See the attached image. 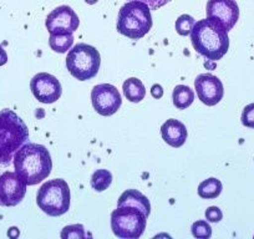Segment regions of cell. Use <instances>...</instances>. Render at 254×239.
I'll return each mask as SVG.
<instances>
[{
    "label": "cell",
    "instance_id": "8992f818",
    "mask_svg": "<svg viewBox=\"0 0 254 239\" xmlns=\"http://www.w3.org/2000/svg\"><path fill=\"white\" fill-rule=\"evenodd\" d=\"M147 214L133 206H117L111 213V229L117 238L138 239L145 233Z\"/></svg>",
    "mask_w": 254,
    "mask_h": 239
},
{
    "label": "cell",
    "instance_id": "5bb4252c",
    "mask_svg": "<svg viewBox=\"0 0 254 239\" xmlns=\"http://www.w3.org/2000/svg\"><path fill=\"white\" fill-rule=\"evenodd\" d=\"M161 136H162L163 141L171 147L180 148L186 143L188 133L187 128L181 121L176 119H170L161 126Z\"/></svg>",
    "mask_w": 254,
    "mask_h": 239
},
{
    "label": "cell",
    "instance_id": "44dd1931",
    "mask_svg": "<svg viewBox=\"0 0 254 239\" xmlns=\"http://www.w3.org/2000/svg\"><path fill=\"white\" fill-rule=\"evenodd\" d=\"M194 24H196V20L192 16L188 15V14H183L176 21V31L181 36H187L190 34Z\"/></svg>",
    "mask_w": 254,
    "mask_h": 239
},
{
    "label": "cell",
    "instance_id": "277c9868",
    "mask_svg": "<svg viewBox=\"0 0 254 239\" xmlns=\"http://www.w3.org/2000/svg\"><path fill=\"white\" fill-rule=\"evenodd\" d=\"M153 25L151 8L140 0H130L119 11L117 31L132 40L142 39Z\"/></svg>",
    "mask_w": 254,
    "mask_h": 239
},
{
    "label": "cell",
    "instance_id": "3957f363",
    "mask_svg": "<svg viewBox=\"0 0 254 239\" xmlns=\"http://www.w3.org/2000/svg\"><path fill=\"white\" fill-rule=\"evenodd\" d=\"M29 140V130L21 117L11 110L0 111V166H6L16 151Z\"/></svg>",
    "mask_w": 254,
    "mask_h": 239
},
{
    "label": "cell",
    "instance_id": "ac0fdd59",
    "mask_svg": "<svg viewBox=\"0 0 254 239\" xmlns=\"http://www.w3.org/2000/svg\"><path fill=\"white\" fill-rule=\"evenodd\" d=\"M222 182L217 178H208L201 182L198 186V196L204 199H214L222 193Z\"/></svg>",
    "mask_w": 254,
    "mask_h": 239
},
{
    "label": "cell",
    "instance_id": "cb8c5ba5",
    "mask_svg": "<svg viewBox=\"0 0 254 239\" xmlns=\"http://www.w3.org/2000/svg\"><path fill=\"white\" fill-rule=\"evenodd\" d=\"M241 120L243 126L248 128H254V102L244 107Z\"/></svg>",
    "mask_w": 254,
    "mask_h": 239
},
{
    "label": "cell",
    "instance_id": "6da1fadb",
    "mask_svg": "<svg viewBox=\"0 0 254 239\" xmlns=\"http://www.w3.org/2000/svg\"><path fill=\"white\" fill-rule=\"evenodd\" d=\"M14 168L28 186H35L50 176L53 160L48 148L43 145L25 142L13 157Z\"/></svg>",
    "mask_w": 254,
    "mask_h": 239
},
{
    "label": "cell",
    "instance_id": "603a6c76",
    "mask_svg": "<svg viewBox=\"0 0 254 239\" xmlns=\"http://www.w3.org/2000/svg\"><path fill=\"white\" fill-rule=\"evenodd\" d=\"M61 238H85L84 226H81V224H72V226L65 227L63 232H61Z\"/></svg>",
    "mask_w": 254,
    "mask_h": 239
},
{
    "label": "cell",
    "instance_id": "30bf717a",
    "mask_svg": "<svg viewBox=\"0 0 254 239\" xmlns=\"http://www.w3.org/2000/svg\"><path fill=\"white\" fill-rule=\"evenodd\" d=\"M30 90L34 97L41 104H54L63 95L60 81L48 72L36 74L30 81Z\"/></svg>",
    "mask_w": 254,
    "mask_h": 239
},
{
    "label": "cell",
    "instance_id": "ffe728a7",
    "mask_svg": "<svg viewBox=\"0 0 254 239\" xmlns=\"http://www.w3.org/2000/svg\"><path fill=\"white\" fill-rule=\"evenodd\" d=\"M90 183H91V187L95 191H105V189L109 188L112 183L111 172L107 170H104V168L95 171L91 176V181H90Z\"/></svg>",
    "mask_w": 254,
    "mask_h": 239
},
{
    "label": "cell",
    "instance_id": "7c38bea8",
    "mask_svg": "<svg viewBox=\"0 0 254 239\" xmlns=\"http://www.w3.org/2000/svg\"><path fill=\"white\" fill-rule=\"evenodd\" d=\"M207 18L219 21L232 30L239 19V6L236 0H208L206 6Z\"/></svg>",
    "mask_w": 254,
    "mask_h": 239
},
{
    "label": "cell",
    "instance_id": "e0dca14e",
    "mask_svg": "<svg viewBox=\"0 0 254 239\" xmlns=\"http://www.w3.org/2000/svg\"><path fill=\"white\" fill-rule=\"evenodd\" d=\"M172 100L175 107H177L178 110H186L193 104L194 92L193 90L186 86V85H177L173 90Z\"/></svg>",
    "mask_w": 254,
    "mask_h": 239
},
{
    "label": "cell",
    "instance_id": "ba28073f",
    "mask_svg": "<svg viewBox=\"0 0 254 239\" xmlns=\"http://www.w3.org/2000/svg\"><path fill=\"white\" fill-rule=\"evenodd\" d=\"M91 102L97 114L101 116H112L121 107L122 97L114 85L100 84L92 89Z\"/></svg>",
    "mask_w": 254,
    "mask_h": 239
},
{
    "label": "cell",
    "instance_id": "9a60e30c",
    "mask_svg": "<svg viewBox=\"0 0 254 239\" xmlns=\"http://www.w3.org/2000/svg\"><path fill=\"white\" fill-rule=\"evenodd\" d=\"M133 206L137 207V208L142 209L147 216H150L151 213V203L148 201L147 197L145 194L141 193L137 189H127L124 193L120 196L119 202H117V206Z\"/></svg>",
    "mask_w": 254,
    "mask_h": 239
},
{
    "label": "cell",
    "instance_id": "4316f807",
    "mask_svg": "<svg viewBox=\"0 0 254 239\" xmlns=\"http://www.w3.org/2000/svg\"><path fill=\"white\" fill-rule=\"evenodd\" d=\"M151 94L155 99H161L163 96V90L161 85H153L152 89H151Z\"/></svg>",
    "mask_w": 254,
    "mask_h": 239
},
{
    "label": "cell",
    "instance_id": "d6986e66",
    "mask_svg": "<svg viewBox=\"0 0 254 239\" xmlns=\"http://www.w3.org/2000/svg\"><path fill=\"white\" fill-rule=\"evenodd\" d=\"M74 35L72 34H51L49 38V45L55 53L64 54L72 48Z\"/></svg>",
    "mask_w": 254,
    "mask_h": 239
},
{
    "label": "cell",
    "instance_id": "5b68a950",
    "mask_svg": "<svg viewBox=\"0 0 254 239\" xmlns=\"http://www.w3.org/2000/svg\"><path fill=\"white\" fill-rule=\"evenodd\" d=\"M69 184L63 178H56L45 182L39 188L36 203L39 208L50 217H60L70 209Z\"/></svg>",
    "mask_w": 254,
    "mask_h": 239
},
{
    "label": "cell",
    "instance_id": "83f0119b",
    "mask_svg": "<svg viewBox=\"0 0 254 239\" xmlns=\"http://www.w3.org/2000/svg\"><path fill=\"white\" fill-rule=\"evenodd\" d=\"M8 62V54L4 50V48L0 45V66H3Z\"/></svg>",
    "mask_w": 254,
    "mask_h": 239
},
{
    "label": "cell",
    "instance_id": "9c48e42d",
    "mask_svg": "<svg viewBox=\"0 0 254 239\" xmlns=\"http://www.w3.org/2000/svg\"><path fill=\"white\" fill-rule=\"evenodd\" d=\"M28 184L16 172L5 171L0 175V206L15 207L26 194Z\"/></svg>",
    "mask_w": 254,
    "mask_h": 239
},
{
    "label": "cell",
    "instance_id": "d4e9b609",
    "mask_svg": "<svg viewBox=\"0 0 254 239\" xmlns=\"http://www.w3.org/2000/svg\"><path fill=\"white\" fill-rule=\"evenodd\" d=\"M222 218H223V213H222V211L218 208V207L213 206L207 208L206 211L207 221L211 222V223H217V222L222 221Z\"/></svg>",
    "mask_w": 254,
    "mask_h": 239
},
{
    "label": "cell",
    "instance_id": "4fadbf2b",
    "mask_svg": "<svg viewBox=\"0 0 254 239\" xmlns=\"http://www.w3.org/2000/svg\"><path fill=\"white\" fill-rule=\"evenodd\" d=\"M197 96L207 106H214L224 96V87L221 80L212 74H201L194 80Z\"/></svg>",
    "mask_w": 254,
    "mask_h": 239
},
{
    "label": "cell",
    "instance_id": "7a4b0ae2",
    "mask_svg": "<svg viewBox=\"0 0 254 239\" xmlns=\"http://www.w3.org/2000/svg\"><path fill=\"white\" fill-rule=\"evenodd\" d=\"M190 35L194 50L211 61L221 60L229 49L228 30L211 18L197 21Z\"/></svg>",
    "mask_w": 254,
    "mask_h": 239
},
{
    "label": "cell",
    "instance_id": "f1b7e54d",
    "mask_svg": "<svg viewBox=\"0 0 254 239\" xmlns=\"http://www.w3.org/2000/svg\"><path fill=\"white\" fill-rule=\"evenodd\" d=\"M87 4H95L97 1V0H85Z\"/></svg>",
    "mask_w": 254,
    "mask_h": 239
},
{
    "label": "cell",
    "instance_id": "52a82bcc",
    "mask_svg": "<svg viewBox=\"0 0 254 239\" xmlns=\"http://www.w3.org/2000/svg\"><path fill=\"white\" fill-rule=\"evenodd\" d=\"M101 66V56L96 48L87 44H77L67 53L66 67L70 74L79 81L95 77Z\"/></svg>",
    "mask_w": 254,
    "mask_h": 239
},
{
    "label": "cell",
    "instance_id": "8fae6325",
    "mask_svg": "<svg viewBox=\"0 0 254 239\" xmlns=\"http://www.w3.org/2000/svg\"><path fill=\"white\" fill-rule=\"evenodd\" d=\"M80 25V19L74 9L61 5L54 9L45 20L49 34H74Z\"/></svg>",
    "mask_w": 254,
    "mask_h": 239
},
{
    "label": "cell",
    "instance_id": "2e32d148",
    "mask_svg": "<svg viewBox=\"0 0 254 239\" xmlns=\"http://www.w3.org/2000/svg\"><path fill=\"white\" fill-rule=\"evenodd\" d=\"M122 90L126 96V99L130 102L137 104V102L142 101L146 96V89L145 85L142 84L140 79L137 77H130L122 85Z\"/></svg>",
    "mask_w": 254,
    "mask_h": 239
},
{
    "label": "cell",
    "instance_id": "484cf974",
    "mask_svg": "<svg viewBox=\"0 0 254 239\" xmlns=\"http://www.w3.org/2000/svg\"><path fill=\"white\" fill-rule=\"evenodd\" d=\"M140 1L147 4L151 8V10H157V9L162 8L163 5H166V4L172 1V0H140Z\"/></svg>",
    "mask_w": 254,
    "mask_h": 239
},
{
    "label": "cell",
    "instance_id": "7402d4cb",
    "mask_svg": "<svg viewBox=\"0 0 254 239\" xmlns=\"http://www.w3.org/2000/svg\"><path fill=\"white\" fill-rule=\"evenodd\" d=\"M192 236L194 238L209 239L212 237V227L209 226L208 221H197L192 224Z\"/></svg>",
    "mask_w": 254,
    "mask_h": 239
}]
</instances>
